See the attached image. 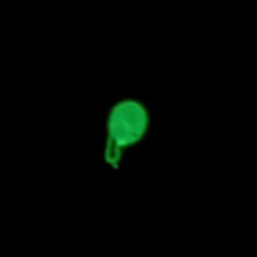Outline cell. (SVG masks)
<instances>
[{
  "instance_id": "cell-1",
  "label": "cell",
  "mask_w": 257,
  "mask_h": 257,
  "mask_svg": "<svg viewBox=\"0 0 257 257\" xmlns=\"http://www.w3.org/2000/svg\"><path fill=\"white\" fill-rule=\"evenodd\" d=\"M147 131V110L137 100L116 102L108 116V135L104 147V161L116 167L126 147L139 143Z\"/></svg>"
}]
</instances>
